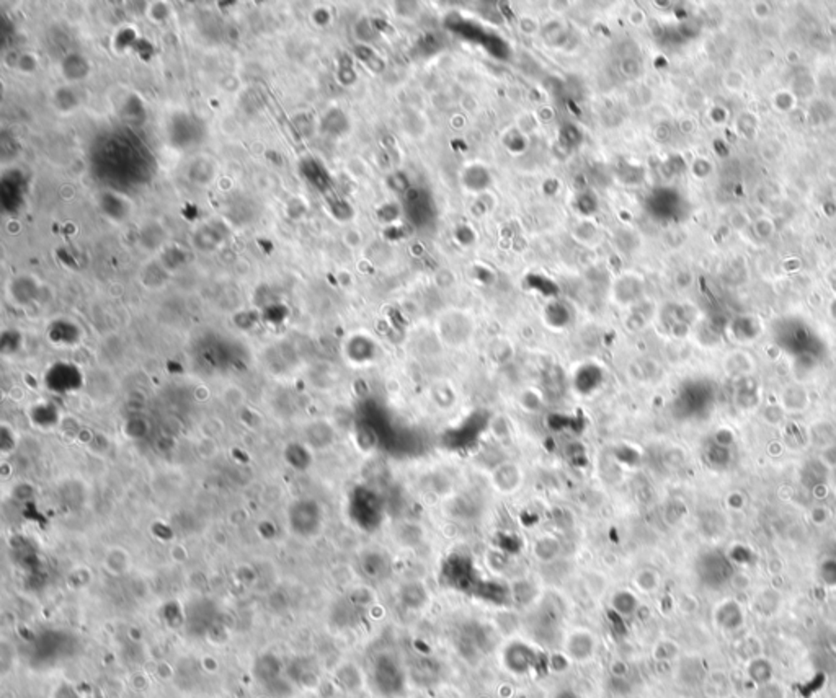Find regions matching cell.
Instances as JSON below:
<instances>
[{
	"instance_id": "cell-10",
	"label": "cell",
	"mask_w": 836,
	"mask_h": 698,
	"mask_svg": "<svg viewBox=\"0 0 836 698\" xmlns=\"http://www.w3.org/2000/svg\"><path fill=\"white\" fill-rule=\"evenodd\" d=\"M561 552V545L554 537H542L534 547V553L541 561H551Z\"/></svg>"
},
{
	"instance_id": "cell-11",
	"label": "cell",
	"mask_w": 836,
	"mask_h": 698,
	"mask_svg": "<svg viewBox=\"0 0 836 698\" xmlns=\"http://www.w3.org/2000/svg\"><path fill=\"white\" fill-rule=\"evenodd\" d=\"M554 698H580V697L572 690H561Z\"/></svg>"
},
{
	"instance_id": "cell-8",
	"label": "cell",
	"mask_w": 836,
	"mask_h": 698,
	"mask_svg": "<svg viewBox=\"0 0 836 698\" xmlns=\"http://www.w3.org/2000/svg\"><path fill=\"white\" fill-rule=\"evenodd\" d=\"M400 599H402V604L405 607H409V609L420 610L423 605H427L428 594H427V589L423 587L420 582L414 581V582L405 584L402 592H400Z\"/></svg>"
},
{
	"instance_id": "cell-9",
	"label": "cell",
	"mask_w": 836,
	"mask_h": 698,
	"mask_svg": "<svg viewBox=\"0 0 836 698\" xmlns=\"http://www.w3.org/2000/svg\"><path fill=\"white\" fill-rule=\"evenodd\" d=\"M611 604H613V610L619 617H631L637 610V605H639L636 595L629 591L616 592L613 600H611Z\"/></svg>"
},
{
	"instance_id": "cell-6",
	"label": "cell",
	"mask_w": 836,
	"mask_h": 698,
	"mask_svg": "<svg viewBox=\"0 0 836 698\" xmlns=\"http://www.w3.org/2000/svg\"><path fill=\"white\" fill-rule=\"evenodd\" d=\"M724 566H728L724 556L719 553H708L703 556L701 561H699L698 571L705 584H709V586H720V584H724L727 578L730 576V573L717 571V568H724Z\"/></svg>"
},
{
	"instance_id": "cell-3",
	"label": "cell",
	"mask_w": 836,
	"mask_h": 698,
	"mask_svg": "<svg viewBox=\"0 0 836 698\" xmlns=\"http://www.w3.org/2000/svg\"><path fill=\"white\" fill-rule=\"evenodd\" d=\"M443 575L449 586L459 589V591H471L476 586V582H474L476 581V571H474L471 560L466 558V556H451L444 566Z\"/></svg>"
},
{
	"instance_id": "cell-5",
	"label": "cell",
	"mask_w": 836,
	"mask_h": 698,
	"mask_svg": "<svg viewBox=\"0 0 836 698\" xmlns=\"http://www.w3.org/2000/svg\"><path fill=\"white\" fill-rule=\"evenodd\" d=\"M409 675L417 685L432 687L439 679V664L428 656H417L410 662Z\"/></svg>"
},
{
	"instance_id": "cell-2",
	"label": "cell",
	"mask_w": 836,
	"mask_h": 698,
	"mask_svg": "<svg viewBox=\"0 0 836 698\" xmlns=\"http://www.w3.org/2000/svg\"><path fill=\"white\" fill-rule=\"evenodd\" d=\"M501 662L508 672L513 675H528L538 671L541 666V652L521 640L508 643L501 651Z\"/></svg>"
},
{
	"instance_id": "cell-7",
	"label": "cell",
	"mask_w": 836,
	"mask_h": 698,
	"mask_svg": "<svg viewBox=\"0 0 836 698\" xmlns=\"http://www.w3.org/2000/svg\"><path fill=\"white\" fill-rule=\"evenodd\" d=\"M492 478L495 488H499L500 491H515L519 483H521V470H519L516 463L505 462L494 470Z\"/></svg>"
},
{
	"instance_id": "cell-1",
	"label": "cell",
	"mask_w": 836,
	"mask_h": 698,
	"mask_svg": "<svg viewBox=\"0 0 836 698\" xmlns=\"http://www.w3.org/2000/svg\"><path fill=\"white\" fill-rule=\"evenodd\" d=\"M409 674L391 655H379L372 661L371 684L377 694L386 698H399L405 694Z\"/></svg>"
},
{
	"instance_id": "cell-4",
	"label": "cell",
	"mask_w": 836,
	"mask_h": 698,
	"mask_svg": "<svg viewBox=\"0 0 836 698\" xmlns=\"http://www.w3.org/2000/svg\"><path fill=\"white\" fill-rule=\"evenodd\" d=\"M596 641L593 638L590 632L585 630H577V632L570 633L566 640V656L572 661H586L595 655Z\"/></svg>"
}]
</instances>
